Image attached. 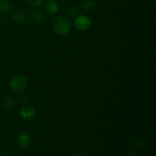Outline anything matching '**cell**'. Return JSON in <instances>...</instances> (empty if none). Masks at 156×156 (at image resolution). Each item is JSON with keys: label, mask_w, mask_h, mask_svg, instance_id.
<instances>
[{"label": "cell", "mask_w": 156, "mask_h": 156, "mask_svg": "<svg viewBox=\"0 0 156 156\" xmlns=\"http://www.w3.org/2000/svg\"><path fill=\"white\" fill-rule=\"evenodd\" d=\"M71 22L69 19L63 15L54 18L53 21V28L59 35H66L71 30Z\"/></svg>", "instance_id": "cell-1"}, {"label": "cell", "mask_w": 156, "mask_h": 156, "mask_svg": "<svg viewBox=\"0 0 156 156\" xmlns=\"http://www.w3.org/2000/svg\"><path fill=\"white\" fill-rule=\"evenodd\" d=\"M27 79L24 76L17 75L12 78L9 85H10V88L12 91L15 93H20L25 89V88L27 87Z\"/></svg>", "instance_id": "cell-2"}, {"label": "cell", "mask_w": 156, "mask_h": 156, "mask_svg": "<svg viewBox=\"0 0 156 156\" xmlns=\"http://www.w3.org/2000/svg\"><path fill=\"white\" fill-rule=\"evenodd\" d=\"M74 24L77 30L85 31L91 27V20L86 15H80V16L76 17L74 21Z\"/></svg>", "instance_id": "cell-3"}, {"label": "cell", "mask_w": 156, "mask_h": 156, "mask_svg": "<svg viewBox=\"0 0 156 156\" xmlns=\"http://www.w3.org/2000/svg\"><path fill=\"white\" fill-rule=\"evenodd\" d=\"M59 3L56 0H47L44 5V9L46 13L54 15L59 10Z\"/></svg>", "instance_id": "cell-4"}, {"label": "cell", "mask_w": 156, "mask_h": 156, "mask_svg": "<svg viewBox=\"0 0 156 156\" xmlns=\"http://www.w3.org/2000/svg\"><path fill=\"white\" fill-rule=\"evenodd\" d=\"M20 117L23 118L24 120H31L36 115V111L32 107H24L21 108L19 112Z\"/></svg>", "instance_id": "cell-5"}, {"label": "cell", "mask_w": 156, "mask_h": 156, "mask_svg": "<svg viewBox=\"0 0 156 156\" xmlns=\"http://www.w3.org/2000/svg\"><path fill=\"white\" fill-rule=\"evenodd\" d=\"M17 143L21 147H27V146H30V142H31V139L30 136L26 133H21L20 134H18V136H17L16 139Z\"/></svg>", "instance_id": "cell-6"}, {"label": "cell", "mask_w": 156, "mask_h": 156, "mask_svg": "<svg viewBox=\"0 0 156 156\" xmlns=\"http://www.w3.org/2000/svg\"><path fill=\"white\" fill-rule=\"evenodd\" d=\"M12 18H13V20L15 22L22 24V23L25 22L26 20H27V15L24 12L17 11V12H15L12 14Z\"/></svg>", "instance_id": "cell-7"}, {"label": "cell", "mask_w": 156, "mask_h": 156, "mask_svg": "<svg viewBox=\"0 0 156 156\" xmlns=\"http://www.w3.org/2000/svg\"><path fill=\"white\" fill-rule=\"evenodd\" d=\"M96 7V3L94 0H85L82 2V9L85 12H92Z\"/></svg>", "instance_id": "cell-8"}, {"label": "cell", "mask_w": 156, "mask_h": 156, "mask_svg": "<svg viewBox=\"0 0 156 156\" xmlns=\"http://www.w3.org/2000/svg\"><path fill=\"white\" fill-rule=\"evenodd\" d=\"M12 9V3L9 0H0V12H9Z\"/></svg>", "instance_id": "cell-9"}, {"label": "cell", "mask_w": 156, "mask_h": 156, "mask_svg": "<svg viewBox=\"0 0 156 156\" xmlns=\"http://www.w3.org/2000/svg\"><path fill=\"white\" fill-rule=\"evenodd\" d=\"M15 105H16V104H15V100L11 97H8L4 101V107L8 110L13 109V108H15Z\"/></svg>", "instance_id": "cell-10"}, {"label": "cell", "mask_w": 156, "mask_h": 156, "mask_svg": "<svg viewBox=\"0 0 156 156\" xmlns=\"http://www.w3.org/2000/svg\"><path fill=\"white\" fill-rule=\"evenodd\" d=\"M44 15L41 12H35L31 15V19L34 22L40 23L44 20Z\"/></svg>", "instance_id": "cell-11"}, {"label": "cell", "mask_w": 156, "mask_h": 156, "mask_svg": "<svg viewBox=\"0 0 156 156\" xmlns=\"http://www.w3.org/2000/svg\"><path fill=\"white\" fill-rule=\"evenodd\" d=\"M68 14L71 18H76L79 15V9L77 6L72 5L68 10Z\"/></svg>", "instance_id": "cell-12"}, {"label": "cell", "mask_w": 156, "mask_h": 156, "mask_svg": "<svg viewBox=\"0 0 156 156\" xmlns=\"http://www.w3.org/2000/svg\"><path fill=\"white\" fill-rule=\"evenodd\" d=\"M27 4L32 8H39L42 5L43 0H26Z\"/></svg>", "instance_id": "cell-13"}, {"label": "cell", "mask_w": 156, "mask_h": 156, "mask_svg": "<svg viewBox=\"0 0 156 156\" xmlns=\"http://www.w3.org/2000/svg\"><path fill=\"white\" fill-rule=\"evenodd\" d=\"M143 145V141L142 139H136L133 143V146L136 149H140Z\"/></svg>", "instance_id": "cell-14"}, {"label": "cell", "mask_w": 156, "mask_h": 156, "mask_svg": "<svg viewBox=\"0 0 156 156\" xmlns=\"http://www.w3.org/2000/svg\"><path fill=\"white\" fill-rule=\"evenodd\" d=\"M129 156H140L139 155H137V154H131Z\"/></svg>", "instance_id": "cell-15"}, {"label": "cell", "mask_w": 156, "mask_h": 156, "mask_svg": "<svg viewBox=\"0 0 156 156\" xmlns=\"http://www.w3.org/2000/svg\"><path fill=\"white\" fill-rule=\"evenodd\" d=\"M74 156H84V155H82V154H76V155H75Z\"/></svg>", "instance_id": "cell-16"}]
</instances>
